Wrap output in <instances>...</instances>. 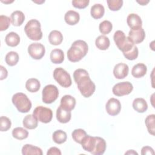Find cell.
<instances>
[{"label":"cell","instance_id":"18","mask_svg":"<svg viewBox=\"0 0 155 155\" xmlns=\"http://www.w3.org/2000/svg\"><path fill=\"white\" fill-rule=\"evenodd\" d=\"M64 19L67 24L74 25L79 21L80 16L78 12L73 10H69L65 14Z\"/></svg>","mask_w":155,"mask_h":155},{"label":"cell","instance_id":"17","mask_svg":"<svg viewBox=\"0 0 155 155\" xmlns=\"http://www.w3.org/2000/svg\"><path fill=\"white\" fill-rule=\"evenodd\" d=\"M76 105V99L71 95H65L61 99L60 106L63 108L71 111L73 110Z\"/></svg>","mask_w":155,"mask_h":155},{"label":"cell","instance_id":"30","mask_svg":"<svg viewBox=\"0 0 155 155\" xmlns=\"http://www.w3.org/2000/svg\"><path fill=\"white\" fill-rule=\"evenodd\" d=\"M41 87L40 82L36 78L28 79L25 83V88L29 91L31 93H35L38 91Z\"/></svg>","mask_w":155,"mask_h":155},{"label":"cell","instance_id":"12","mask_svg":"<svg viewBox=\"0 0 155 155\" xmlns=\"http://www.w3.org/2000/svg\"><path fill=\"white\" fill-rule=\"evenodd\" d=\"M145 37V33L142 28L137 30H130L128 33V38L134 44L142 42Z\"/></svg>","mask_w":155,"mask_h":155},{"label":"cell","instance_id":"6","mask_svg":"<svg viewBox=\"0 0 155 155\" xmlns=\"http://www.w3.org/2000/svg\"><path fill=\"white\" fill-rule=\"evenodd\" d=\"M54 80L62 87L68 88L71 85V79L70 74L61 67H58L53 71Z\"/></svg>","mask_w":155,"mask_h":155},{"label":"cell","instance_id":"1","mask_svg":"<svg viewBox=\"0 0 155 155\" xmlns=\"http://www.w3.org/2000/svg\"><path fill=\"white\" fill-rule=\"evenodd\" d=\"M73 78L84 97H89L94 93L96 86L91 80L87 70L82 68L76 70L73 73Z\"/></svg>","mask_w":155,"mask_h":155},{"label":"cell","instance_id":"25","mask_svg":"<svg viewBox=\"0 0 155 155\" xmlns=\"http://www.w3.org/2000/svg\"><path fill=\"white\" fill-rule=\"evenodd\" d=\"M22 154L23 155H42L43 153L42 150L40 148L30 144H25L22 148Z\"/></svg>","mask_w":155,"mask_h":155},{"label":"cell","instance_id":"46","mask_svg":"<svg viewBox=\"0 0 155 155\" xmlns=\"http://www.w3.org/2000/svg\"><path fill=\"white\" fill-rule=\"evenodd\" d=\"M125 154H138L137 152H136L135 151H134L133 150H128L127 152H126L125 153Z\"/></svg>","mask_w":155,"mask_h":155},{"label":"cell","instance_id":"21","mask_svg":"<svg viewBox=\"0 0 155 155\" xmlns=\"http://www.w3.org/2000/svg\"><path fill=\"white\" fill-rule=\"evenodd\" d=\"M133 107L137 112L143 113L148 109V104L144 99L138 97L133 101Z\"/></svg>","mask_w":155,"mask_h":155},{"label":"cell","instance_id":"9","mask_svg":"<svg viewBox=\"0 0 155 155\" xmlns=\"http://www.w3.org/2000/svg\"><path fill=\"white\" fill-rule=\"evenodd\" d=\"M133 90L132 84L128 81L117 83L114 85L112 89L113 93L117 96H122L129 94Z\"/></svg>","mask_w":155,"mask_h":155},{"label":"cell","instance_id":"16","mask_svg":"<svg viewBox=\"0 0 155 155\" xmlns=\"http://www.w3.org/2000/svg\"><path fill=\"white\" fill-rule=\"evenodd\" d=\"M96 142V137L87 135L81 142L82 148L90 153L94 150Z\"/></svg>","mask_w":155,"mask_h":155},{"label":"cell","instance_id":"38","mask_svg":"<svg viewBox=\"0 0 155 155\" xmlns=\"http://www.w3.org/2000/svg\"><path fill=\"white\" fill-rule=\"evenodd\" d=\"M12 125L11 120L5 116L0 117V130L1 131H6L10 128Z\"/></svg>","mask_w":155,"mask_h":155},{"label":"cell","instance_id":"28","mask_svg":"<svg viewBox=\"0 0 155 155\" xmlns=\"http://www.w3.org/2000/svg\"><path fill=\"white\" fill-rule=\"evenodd\" d=\"M5 41L7 45L12 47H16L20 42V37L16 33L12 31L6 35Z\"/></svg>","mask_w":155,"mask_h":155},{"label":"cell","instance_id":"41","mask_svg":"<svg viewBox=\"0 0 155 155\" xmlns=\"http://www.w3.org/2000/svg\"><path fill=\"white\" fill-rule=\"evenodd\" d=\"M89 2L90 1L88 0H73L71 2L74 7L79 9L86 8L88 5Z\"/></svg>","mask_w":155,"mask_h":155},{"label":"cell","instance_id":"31","mask_svg":"<svg viewBox=\"0 0 155 155\" xmlns=\"http://www.w3.org/2000/svg\"><path fill=\"white\" fill-rule=\"evenodd\" d=\"M67 136L65 131L61 130H58L55 131L52 136L53 141L58 144H61L64 143L67 140Z\"/></svg>","mask_w":155,"mask_h":155},{"label":"cell","instance_id":"22","mask_svg":"<svg viewBox=\"0 0 155 155\" xmlns=\"http://www.w3.org/2000/svg\"><path fill=\"white\" fill-rule=\"evenodd\" d=\"M50 58L53 64H61L64 60V53L62 50L55 48L51 51Z\"/></svg>","mask_w":155,"mask_h":155},{"label":"cell","instance_id":"27","mask_svg":"<svg viewBox=\"0 0 155 155\" xmlns=\"http://www.w3.org/2000/svg\"><path fill=\"white\" fill-rule=\"evenodd\" d=\"M105 13V8L101 4H95L91 7V16L96 19H100L103 17Z\"/></svg>","mask_w":155,"mask_h":155},{"label":"cell","instance_id":"15","mask_svg":"<svg viewBox=\"0 0 155 155\" xmlns=\"http://www.w3.org/2000/svg\"><path fill=\"white\" fill-rule=\"evenodd\" d=\"M71 117V111L67 110L60 105L56 110V119L57 120L62 124H66L68 122Z\"/></svg>","mask_w":155,"mask_h":155},{"label":"cell","instance_id":"11","mask_svg":"<svg viewBox=\"0 0 155 155\" xmlns=\"http://www.w3.org/2000/svg\"><path fill=\"white\" fill-rule=\"evenodd\" d=\"M105 109L109 115L116 116L120 113L121 110L120 102L116 98H110L107 102Z\"/></svg>","mask_w":155,"mask_h":155},{"label":"cell","instance_id":"13","mask_svg":"<svg viewBox=\"0 0 155 155\" xmlns=\"http://www.w3.org/2000/svg\"><path fill=\"white\" fill-rule=\"evenodd\" d=\"M128 66L124 63H119L116 64L113 69V74L118 79L125 78L128 74Z\"/></svg>","mask_w":155,"mask_h":155},{"label":"cell","instance_id":"34","mask_svg":"<svg viewBox=\"0 0 155 155\" xmlns=\"http://www.w3.org/2000/svg\"><path fill=\"white\" fill-rule=\"evenodd\" d=\"M87 135L85 131L81 128L75 129L71 133V136L73 139L78 143H81L82 141L84 139V137Z\"/></svg>","mask_w":155,"mask_h":155},{"label":"cell","instance_id":"26","mask_svg":"<svg viewBox=\"0 0 155 155\" xmlns=\"http://www.w3.org/2000/svg\"><path fill=\"white\" fill-rule=\"evenodd\" d=\"M95 45L98 49L101 50H106L110 47V41L108 37L104 35H101L96 39Z\"/></svg>","mask_w":155,"mask_h":155},{"label":"cell","instance_id":"43","mask_svg":"<svg viewBox=\"0 0 155 155\" xmlns=\"http://www.w3.org/2000/svg\"><path fill=\"white\" fill-rule=\"evenodd\" d=\"M47 155H61V152L60 151V150L59 148H58L57 147H51L47 153Z\"/></svg>","mask_w":155,"mask_h":155},{"label":"cell","instance_id":"44","mask_svg":"<svg viewBox=\"0 0 155 155\" xmlns=\"http://www.w3.org/2000/svg\"><path fill=\"white\" fill-rule=\"evenodd\" d=\"M0 68H1V78H0V79L3 80L7 77L8 72H7V70H6V68L5 67H4L2 65H1Z\"/></svg>","mask_w":155,"mask_h":155},{"label":"cell","instance_id":"33","mask_svg":"<svg viewBox=\"0 0 155 155\" xmlns=\"http://www.w3.org/2000/svg\"><path fill=\"white\" fill-rule=\"evenodd\" d=\"M5 61L9 66H14L16 65L19 61V55L16 51H10L6 54Z\"/></svg>","mask_w":155,"mask_h":155},{"label":"cell","instance_id":"24","mask_svg":"<svg viewBox=\"0 0 155 155\" xmlns=\"http://www.w3.org/2000/svg\"><path fill=\"white\" fill-rule=\"evenodd\" d=\"M48 41L51 45H58L63 41L62 34L58 30H52L49 33Z\"/></svg>","mask_w":155,"mask_h":155},{"label":"cell","instance_id":"10","mask_svg":"<svg viewBox=\"0 0 155 155\" xmlns=\"http://www.w3.org/2000/svg\"><path fill=\"white\" fill-rule=\"evenodd\" d=\"M29 55L34 59H41L44 56L45 49L44 46L41 43H32L28 47Z\"/></svg>","mask_w":155,"mask_h":155},{"label":"cell","instance_id":"39","mask_svg":"<svg viewBox=\"0 0 155 155\" xmlns=\"http://www.w3.org/2000/svg\"><path fill=\"white\" fill-rule=\"evenodd\" d=\"M11 19L5 15L0 16V31L6 30L10 25Z\"/></svg>","mask_w":155,"mask_h":155},{"label":"cell","instance_id":"32","mask_svg":"<svg viewBox=\"0 0 155 155\" xmlns=\"http://www.w3.org/2000/svg\"><path fill=\"white\" fill-rule=\"evenodd\" d=\"M12 136L16 139L23 140L28 137V132L22 127H16L12 130Z\"/></svg>","mask_w":155,"mask_h":155},{"label":"cell","instance_id":"19","mask_svg":"<svg viewBox=\"0 0 155 155\" xmlns=\"http://www.w3.org/2000/svg\"><path fill=\"white\" fill-rule=\"evenodd\" d=\"M147 71V66L144 64L139 63L133 66L131 70V74L136 78H140L146 74Z\"/></svg>","mask_w":155,"mask_h":155},{"label":"cell","instance_id":"20","mask_svg":"<svg viewBox=\"0 0 155 155\" xmlns=\"http://www.w3.org/2000/svg\"><path fill=\"white\" fill-rule=\"evenodd\" d=\"M106 147L105 140L101 137H96L95 148L91 153L93 155H102L105 151Z\"/></svg>","mask_w":155,"mask_h":155},{"label":"cell","instance_id":"7","mask_svg":"<svg viewBox=\"0 0 155 155\" xmlns=\"http://www.w3.org/2000/svg\"><path fill=\"white\" fill-rule=\"evenodd\" d=\"M33 116L37 120L42 123H49L53 117L52 110L43 106H38L35 108L33 112Z\"/></svg>","mask_w":155,"mask_h":155},{"label":"cell","instance_id":"23","mask_svg":"<svg viewBox=\"0 0 155 155\" xmlns=\"http://www.w3.org/2000/svg\"><path fill=\"white\" fill-rule=\"evenodd\" d=\"M10 19L14 26H20L25 20V15L21 11L16 10L11 14Z\"/></svg>","mask_w":155,"mask_h":155},{"label":"cell","instance_id":"40","mask_svg":"<svg viewBox=\"0 0 155 155\" xmlns=\"http://www.w3.org/2000/svg\"><path fill=\"white\" fill-rule=\"evenodd\" d=\"M138 54H139L138 48L135 45L130 51L125 53H123L125 58L128 60H130V61L136 59L138 56Z\"/></svg>","mask_w":155,"mask_h":155},{"label":"cell","instance_id":"2","mask_svg":"<svg viewBox=\"0 0 155 155\" xmlns=\"http://www.w3.org/2000/svg\"><path fill=\"white\" fill-rule=\"evenodd\" d=\"M88 45L84 41L76 40L73 42L71 47L67 51L68 59L72 62L81 61L87 53Z\"/></svg>","mask_w":155,"mask_h":155},{"label":"cell","instance_id":"36","mask_svg":"<svg viewBox=\"0 0 155 155\" xmlns=\"http://www.w3.org/2000/svg\"><path fill=\"white\" fill-rule=\"evenodd\" d=\"M112 28H113V25L111 22L107 20H105L102 22H101L99 26V29L100 32L104 35H107L110 33L111 31Z\"/></svg>","mask_w":155,"mask_h":155},{"label":"cell","instance_id":"14","mask_svg":"<svg viewBox=\"0 0 155 155\" xmlns=\"http://www.w3.org/2000/svg\"><path fill=\"white\" fill-rule=\"evenodd\" d=\"M127 22L131 30H137L142 28V22L140 17L135 13L130 14L127 18Z\"/></svg>","mask_w":155,"mask_h":155},{"label":"cell","instance_id":"8","mask_svg":"<svg viewBox=\"0 0 155 155\" xmlns=\"http://www.w3.org/2000/svg\"><path fill=\"white\" fill-rule=\"evenodd\" d=\"M59 96L58 88L52 84H49L42 90V101L45 104H49L54 102Z\"/></svg>","mask_w":155,"mask_h":155},{"label":"cell","instance_id":"35","mask_svg":"<svg viewBox=\"0 0 155 155\" xmlns=\"http://www.w3.org/2000/svg\"><path fill=\"white\" fill-rule=\"evenodd\" d=\"M154 118H155V115L153 114L148 115L145 120V123L147 126L148 133L153 136H154V132H155Z\"/></svg>","mask_w":155,"mask_h":155},{"label":"cell","instance_id":"37","mask_svg":"<svg viewBox=\"0 0 155 155\" xmlns=\"http://www.w3.org/2000/svg\"><path fill=\"white\" fill-rule=\"evenodd\" d=\"M108 7L112 11H117L121 8L123 5L122 0H108Z\"/></svg>","mask_w":155,"mask_h":155},{"label":"cell","instance_id":"4","mask_svg":"<svg viewBox=\"0 0 155 155\" xmlns=\"http://www.w3.org/2000/svg\"><path fill=\"white\" fill-rule=\"evenodd\" d=\"M24 31L27 37L33 41H39L42 37L41 24L36 19H31L27 22Z\"/></svg>","mask_w":155,"mask_h":155},{"label":"cell","instance_id":"5","mask_svg":"<svg viewBox=\"0 0 155 155\" xmlns=\"http://www.w3.org/2000/svg\"><path fill=\"white\" fill-rule=\"evenodd\" d=\"M12 101L13 105L21 113H27L31 108V102L24 93H17L15 94Z\"/></svg>","mask_w":155,"mask_h":155},{"label":"cell","instance_id":"29","mask_svg":"<svg viewBox=\"0 0 155 155\" xmlns=\"http://www.w3.org/2000/svg\"><path fill=\"white\" fill-rule=\"evenodd\" d=\"M38 120L33 114H28L23 119V125L25 128L30 130L35 129L38 127Z\"/></svg>","mask_w":155,"mask_h":155},{"label":"cell","instance_id":"45","mask_svg":"<svg viewBox=\"0 0 155 155\" xmlns=\"http://www.w3.org/2000/svg\"><path fill=\"white\" fill-rule=\"evenodd\" d=\"M136 2L137 3H139L140 5H147L149 2L150 1H146V0H140V1H136Z\"/></svg>","mask_w":155,"mask_h":155},{"label":"cell","instance_id":"42","mask_svg":"<svg viewBox=\"0 0 155 155\" xmlns=\"http://www.w3.org/2000/svg\"><path fill=\"white\" fill-rule=\"evenodd\" d=\"M141 154L143 155L154 154V151L151 147H148V146H145V147H143L141 150Z\"/></svg>","mask_w":155,"mask_h":155},{"label":"cell","instance_id":"3","mask_svg":"<svg viewBox=\"0 0 155 155\" xmlns=\"http://www.w3.org/2000/svg\"><path fill=\"white\" fill-rule=\"evenodd\" d=\"M113 39L117 48L123 53L130 51L134 46V44L128 36H126L125 33L121 30H117L114 33Z\"/></svg>","mask_w":155,"mask_h":155}]
</instances>
